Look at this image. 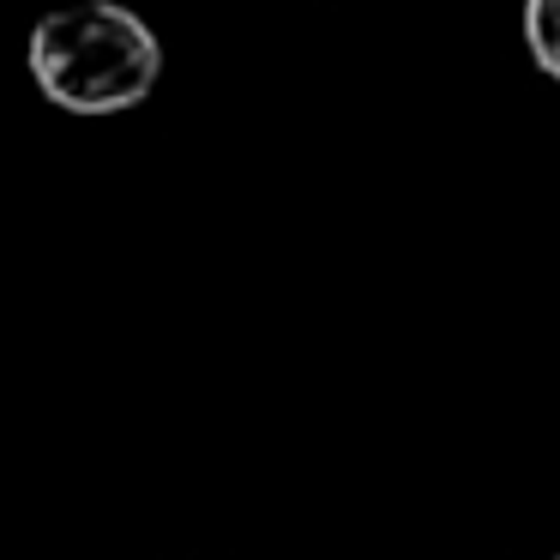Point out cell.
<instances>
[{
	"mask_svg": "<svg viewBox=\"0 0 560 560\" xmlns=\"http://www.w3.org/2000/svg\"><path fill=\"white\" fill-rule=\"evenodd\" d=\"M163 49L151 25L121 0L55 7L31 31V79L73 115H121L158 91Z\"/></svg>",
	"mask_w": 560,
	"mask_h": 560,
	"instance_id": "1",
	"label": "cell"
},
{
	"mask_svg": "<svg viewBox=\"0 0 560 560\" xmlns=\"http://www.w3.org/2000/svg\"><path fill=\"white\" fill-rule=\"evenodd\" d=\"M524 43H530L536 67L560 79V0H524Z\"/></svg>",
	"mask_w": 560,
	"mask_h": 560,
	"instance_id": "2",
	"label": "cell"
},
{
	"mask_svg": "<svg viewBox=\"0 0 560 560\" xmlns=\"http://www.w3.org/2000/svg\"><path fill=\"white\" fill-rule=\"evenodd\" d=\"M555 560H560V555H555Z\"/></svg>",
	"mask_w": 560,
	"mask_h": 560,
	"instance_id": "3",
	"label": "cell"
}]
</instances>
